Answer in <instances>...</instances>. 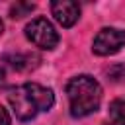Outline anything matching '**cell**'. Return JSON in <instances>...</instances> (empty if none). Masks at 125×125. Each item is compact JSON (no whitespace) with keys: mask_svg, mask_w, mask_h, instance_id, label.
<instances>
[{"mask_svg":"<svg viewBox=\"0 0 125 125\" xmlns=\"http://www.w3.org/2000/svg\"><path fill=\"white\" fill-rule=\"evenodd\" d=\"M8 102H10L18 119L29 121L39 111H47L53 107L55 94L51 88H45V86L35 84V82H25V84L10 90Z\"/></svg>","mask_w":125,"mask_h":125,"instance_id":"6da1fadb","label":"cell"},{"mask_svg":"<svg viewBox=\"0 0 125 125\" xmlns=\"http://www.w3.org/2000/svg\"><path fill=\"white\" fill-rule=\"evenodd\" d=\"M66 96L70 104L72 117H86L100 107L102 102V86L88 74H80L68 80Z\"/></svg>","mask_w":125,"mask_h":125,"instance_id":"7a4b0ae2","label":"cell"},{"mask_svg":"<svg viewBox=\"0 0 125 125\" xmlns=\"http://www.w3.org/2000/svg\"><path fill=\"white\" fill-rule=\"evenodd\" d=\"M25 37L39 49L51 51L59 43V33L47 18H35L25 25Z\"/></svg>","mask_w":125,"mask_h":125,"instance_id":"3957f363","label":"cell"},{"mask_svg":"<svg viewBox=\"0 0 125 125\" xmlns=\"http://www.w3.org/2000/svg\"><path fill=\"white\" fill-rule=\"evenodd\" d=\"M123 45H125V31H121L117 27H104L94 37L92 51L100 57H107V55L117 53Z\"/></svg>","mask_w":125,"mask_h":125,"instance_id":"277c9868","label":"cell"},{"mask_svg":"<svg viewBox=\"0 0 125 125\" xmlns=\"http://www.w3.org/2000/svg\"><path fill=\"white\" fill-rule=\"evenodd\" d=\"M51 12L55 16V20L62 25V27H70L78 21L80 18V6L76 2L70 0H57L51 4Z\"/></svg>","mask_w":125,"mask_h":125,"instance_id":"5b68a950","label":"cell"},{"mask_svg":"<svg viewBox=\"0 0 125 125\" xmlns=\"http://www.w3.org/2000/svg\"><path fill=\"white\" fill-rule=\"evenodd\" d=\"M4 62H8L14 70L25 72V70H31V68L37 66L39 57L35 53H31V51H16V53H6Z\"/></svg>","mask_w":125,"mask_h":125,"instance_id":"8992f818","label":"cell"},{"mask_svg":"<svg viewBox=\"0 0 125 125\" xmlns=\"http://www.w3.org/2000/svg\"><path fill=\"white\" fill-rule=\"evenodd\" d=\"M109 119L113 125H125V98H117L109 104Z\"/></svg>","mask_w":125,"mask_h":125,"instance_id":"52a82bcc","label":"cell"},{"mask_svg":"<svg viewBox=\"0 0 125 125\" xmlns=\"http://www.w3.org/2000/svg\"><path fill=\"white\" fill-rule=\"evenodd\" d=\"M33 8H35V4H31V2H16V4L10 8V18L20 20V18L27 16V14H29Z\"/></svg>","mask_w":125,"mask_h":125,"instance_id":"ba28073f","label":"cell"},{"mask_svg":"<svg viewBox=\"0 0 125 125\" xmlns=\"http://www.w3.org/2000/svg\"><path fill=\"white\" fill-rule=\"evenodd\" d=\"M107 76H109L113 82L123 80V78H125V66H123V64H115V66H111V68L107 70Z\"/></svg>","mask_w":125,"mask_h":125,"instance_id":"9c48e42d","label":"cell"},{"mask_svg":"<svg viewBox=\"0 0 125 125\" xmlns=\"http://www.w3.org/2000/svg\"><path fill=\"white\" fill-rule=\"evenodd\" d=\"M0 125H10V115L2 105H0Z\"/></svg>","mask_w":125,"mask_h":125,"instance_id":"30bf717a","label":"cell"},{"mask_svg":"<svg viewBox=\"0 0 125 125\" xmlns=\"http://www.w3.org/2000/svg\"><path fill=\"white\" fill-rule=\"evenodd\" d=\"M4 80H6V74H4V70H2V68H0V86H2V84H4Z\"/></svg>","mask_w":125,"mask_h":125,"instance_id":"8fae6325","label":"cell"},{"mask_svg":"<svg viewBox=\"0 0 125 125\" xmlns=\"http://www.w3.org/2000/svg\"><path fill=\"white\" fill-rule=\"evenodd\" d=\"M2 31H4V23H2V20H0V35H2Z\"/></svg>","mask_w":125,"mask_h":125,"instance_id":"7c38bea8","label":"cell"},{"mask_svg":"<svg viewBox=\"0 0 125 125\" xmlns=\"http://www.w3.org/2000/svg\"><path fill=\"white\" fill-rule=\"evenodd\" d=\"M102 125H113V123H102Z\"/></svg>","mask_w":125,"mask_h":125,"instance_id":"4fadbf2b","label":"cell"}]
</instances>
